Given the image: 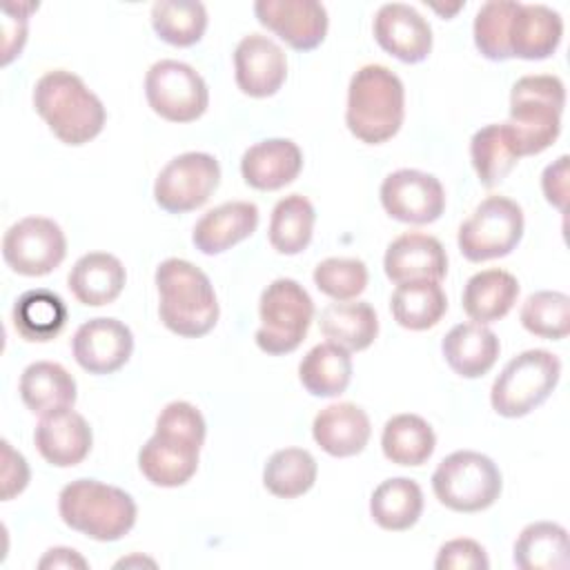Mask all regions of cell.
I'll return each instance as SVG.
<instances>
[{
	"label": "cell",
	"mask_w": 570,
	"mask_h": 570,
	"mask_svg": "<svg viewBox=\"0 0 570 570\" xmlns=\"http://www.w3.org/2000/svg\"><path fill=\"white\" fill-rule=\"evenodd\" d=\"M390 309L401 327L421 332L434 327L443 318L448 298L436 281H412L396 285L390 298Z\"/></svg>",
	"instance_id": "cell-33"
},
{
	"label": "cell",
	"mask_w": 570,
	"mask_h": 570,
	"mask_svg": "<svg viewBox=\"0 0 570 570\" xmlns=\"http://www.w3.org/2000/svg\"><path fill=\"white\" fill-rule=\"evenodd\" d=\"M71 352L76 363L89 374H114L129 361L134 352V334L118 318H89L76 330Z\"/></svg>",
	"instance_id": "cell-16"
},
{
	"label": "cell",
	"mask_w": 570,
	"mask_h": 570,
	"mask_svg": "<svg viewBox=\"0 0 570 570\" xmlns=\"http://www.w3.org/2000/svg\"><path fill=\"white\" fill-rule=\"evenodd\" d=\"M568 160H570L568 156H559L554 163H550L543 169V176H541L543 196L559 212H563L568 203Z\"/></svg>",
	"instance_id": "cell-45"
},
{
	"label": "cell",
	"mask_w": 570,
	"mask_h": 570,
	"mask_svg": "<svg viewBox=\"0 0 570 570\" xmlns=\"http://www.w3.org/2000/svg\"><path fill=\"white\" fill-rule=\"evenodd\" d=\"M383 209L412 225L434 223L445 209V191L436 176L419 169H396L381 183Z\"/></svg>",
	"instance_id": "cell-14"
},
{
	"label": "cell",
	"mask_w": 570,
	"mask_h": 570,
	"mask_svg": "<svg viewBox=\"0 0 570 570\" xmlns=\"http://www.w3.org/2000/svg\"><path fill=\"white\" fill-rule=\"evenodd\" d=\"M205 432L207 425L196 405L167 403L156 419L154 436L138 452L142 476L158 488L185 485L198 470Z\"/></svg>",
	"instance_id": "cell-1"
},
{
	"label": "cell",
	"mask_w": 570,
	"mask_h": 570,
	"mask_svg": "<svg viewBox=\"0 0 570 570\" xmlns=\"http://www.w3.org/2000/svg\"><path fill=\"white\" fill-rule=\"evenodd\" d=\"M316 459L303 448H285L274 452L263 468V485L281 499L305 494L316 481Z\"/></svg>",
	"instance_id": "cell-38"
},
{
	"label": "cell",
	"mask_w": 570,
	"mask_h": 570,
	"mask_svg": "<svg viewBox=\"0 0 570 570\" xmlns=\"http://www.w3.org/2000/svg\"><path fill=\"white\" fill-rule=\"evenodd\" d=\"M65 232L45 216H27L13 223L2 238V258L20 276H45L65 261Z\"/></svg>",
	"instance_id": "cell-13"
},
{
	"label": "cell",
	"mask_w": 570,
	"mask_h": 570,
	"mask_svg": "<svg viewBox=\"0 0 570 570\" xmlns=\"http://www.w3.org/2000/svg\"><path fill=\"white\" fill-rule=\"evenodd\" d=\"M566 87L557 76H523L510 91V120L505 122L517 154L534 156L548 149L561 131Z\"/></svg>",
	"instance_id": "cell-5"
},
{
	"label": "cell",
	"mask_w": 570,
	"mask_h": 570,
	"mask_svg": "<svg viewBox=\"0 0 570 570\" xmlns=\"http://www.w3.org/2000/svg\"><path fill=\"white\" fill-rule=\"evenodd\" d=\"M503 481L497 463L474 450L448 454L432 474L434 497L454 512H481L501 494Z\"/></svg>",
	"instance_id": "cell-9"
},
{
	"label": "cell",
	"mask_w": 570,
	"mask_h": 570,
	"mask_svg": "<svg viewBox=\"0 0 570 570\" xmlns=\"http://www.w3.org/2000/svg\"><path fill=\"white\" fill-rule=\"evenodd\" d=\"M434 445V430L416 414L392 416L381 434L383 454L396 465H423L432 456Z\"/></svg>",
	"instance_id": "cell-35"
},
{
	"label": "cell",
	"mask_w": 570,
	"mask_h": 570,
	"mask_svg": "<svg viewBox=\"0 0 570 570\" xmlns=\"http://www.w3.org/2000/svg\"><path fill=\"white\" fill-rule=\"evenodd\" d=\"M521 325L541 338L559 341L570 332V298L563 292H534L521 307Z\"/></svg>",
	"instance_id": "cell-40"
},
{
	"label": "cell",
	"mask_w": 570,
	"mask_h": 570,
	"mask_svg": "<svg viewBox=\"0 0 570 570\" xmlns=\"http://www.w3.org/2000/svg\"><path fill=\"white\" fill-rule=\"evenodd\" d=\"M125 281L127 272L122 263L107 252H89L80 256L67 276L71 294L87 307L114 303L120 296Z\"/></svg>",
	"instance_id": "cell-26"
},
{
	"label": "cell",
	"mask_w": 570,
	"mask_h": 570,
	"mask_svg": "<svg viewBox=\"0 0 570 570\" xmlns=\"http://www.w3.org/2000/svg\"><path fill=\"white\" fill-rule=\"evenodd\" d=\"M321 332L332 343L345 347L347 352L367 350L379 334V318L370 303L336 301L321 309L318 318Z\"/></svg>",
	"instance_id": "cell-29"
},
{
	"label": "cell",
	"mask_w": 570,
	"mask_h": 570,
	"mask_svg": "<svg viewBox=\"0 0 570 570\" xmlns=\"http://www.w3.org/2000/svg\"><path fill=\"white\" fill-rule=\"evenodd\" d=\"M151 27L160 40L174 47L196 45L207 29V11L203 2L160 0L151 4Z\"/></svg>",
	"instance_id": "cell-39"
},
{
	"label": "cell",
	"mask_w": 570,
	"mask_h": 570,
	"mask_svg": "<svg viewBox=\"0 0 570 570\" xmlns=\"http://www.w3.org/2000/svg\"><path fill=\"white\" fill-rule=\"evenodd\" d=\"M220 183V165L203 151H187L171 158L154 183V200L169 214L198 209Z\"/></svg>",
	"instance_id": "cell-12"
},
{
	"label": "cell",
	"mask_w": 570,
	"mask_h": 570,
	"mask_svg": "<svg viewBox=\"0 0 570 570\" xmlns=\"http://www.w3.org/2000/svg\"><path fill=\"white\" fill-rule=\"evenodd\" d=\"M261 327L256 330V345L272 356L294 352L314 318V301L305 287L294 278L272 281L258 301Z\"/></svg>",
	"instance_id": "cell-8"
},
{
	"label": "cell",
	"mask_w": 570,
	"mask_h": 570,
	"mask_svg": "<svg viewBox=\"0 0 570 570\" xmlns=\"http://www.w3.org/2000/svg\"><path fill=\"white\" fill-rule=\"evenodd\" d=\"M258 227V207L249 200H232L223 203L194 225L191 240L198 252L214 256L223 254L236 243L249 238Z\"/></svg>",
	"instance_id": "cell-23"
},
{
	"label": "cell",
	"mask_w": 570,
	"mask_h": 570,
	"mask_svg": "<svg viewBox=\"0 0 570 570\" xmlns=\"http://www.w3.org/2000/svg\"><path fill=\"white\" fill-rule=\"evenodd\" d=\"M33 107L53 136L71 147L94 140L107 120L100 98L71 71L53 69L38 78Z\"/></svg>",
	"instance_id": "cell-2"
},
{
	"label": "cell",
	"mask_w": 570,
	"mask_h": 570,
	"mask_svg": "<svg viewBox=\"0 0 570 570\" xmlns=\"http://www.w3.org/2000/svg\"><path fill=\"white\" fill-rule=\"evenodd\" d=\"M29 483V465L20 452L2 441V501L20 494Z\"/></svg>",
	"instance_id": "cell-44"
},
{
	"label": "cell",
	"mask_w": 570,
	"mask_h": 570,
	"mask_svg": "<svg viewBox=\"0 0 570 570\" xmlns=\"http://www.w3.org/2000/svg\"><path fill=\"white\" fill-rule=\"evenodd\" d=\"M519 296V281L505 269H483L463 287V312L481 325L503 318Z\"/></svg>",
	"instance_id": "cell-28"
},
{
	"label": "cell",
	"mask_w": 570,
	"mask_h": 570,
	"mask_svg": "<svg viewBox=\"0 0 570 570\" xmlns=\"http://www.w3.org/2000/svg\"><path fill=\"white\" fill-rule=\"evenodd\" d=\"M499 350L501 343L497 334L481 323H459L441 343L445 363L463 379L488 374L499 358Z\"/></svg>",
	"instance_id": "cell-25"
},
{
	"label": "cell",
	"mask_w": 570,
	"mask_h": 570,
	"mask_svg": "<svg viewBox=\"0 0 570 570\" xmlns=\"http://www.w3.org/2000/svg\"><path fill=\"white\" fill-rule=\"evenodd\" d=\"M519 2L514 0H490L474 18V45L483 58L503 62L510 58L508 36Z\"/></svg>",
	"instance_id": "cell-41"
},
{
	"label": "cell",
	"mask_w": 570,
	"mask_h": 570,
	"mask_svg": "<svg viewBox=\"0 0 570 570\" xmlns=\"http://www.w3.org/2000/svg\"><path fill=\"white\" fill-rule=\"evenodd\" d=\"M38 568H87V561L71 548H51L38 561Z\"/></svg>",
	"instance_id": "cell-46"
},
{
	"label": "cell",
	"mask_w": 570,
	"mask_h": 570,
	"mask_svg": "<svg viewBox=\"0 0 570 570\" xmlns=\"http://www.w3.org/2000/svg\"><path fill=\"white\" fill-rule=\"evenodd\" d=\"M436 570H488L490 561L474 539H452L443 543L434 559Z\"/></svg>",
	"instance_id": "cell-43"
},
{
	"label": "cell",
	"mask_w": 570,
	"mask_h": 570,
	"mask_svg": "<svg viewBox=\"0 0 570 570\" xmlns=\"http://www.w3.org/2000/svg\"><path fill=\"white\" fill-rule=\"evenodd\" d=\"M254 13L296 51L316 49L327 33V9L316 0H258Z\"/></svg>",
	"instance_id": "cell-15"
},
{
	"label": "cell",
	"mask_w": 570,
	"mask_h": 570,
	"mask_svg": "<svg viewBox=\"0 0 570 570\" xmlns=\"http://www.w3.org/2000/svg\"><path fill=\"white\" fill-rule=\"evenodd\" d=\"M67 323V305L49 289H29L13 305V327L31 343L56 338Z\"/></svg>",
	"instance_id": "cell-34"
},
{
	"label": "cell",
	"mask_w": 570,
	"mask_h": 570,
	"mask_svg": "<svg viewBox=\"0 0 570 570\" xmlns=\"http://www.w3.org/2000/svg\"><path fill=\"white\" fill-rule=\"evenodd\" d=\"M561 36H563V20L554 9L546 4L519 2L510 24V36H508L510 58H521V60L550 58L557 51Z\"/></svg>",
	"instance_id": "cell-24"
},
{
	"label": "cell",
	"mask_w": 570,
	"mask_h": 570,
	"mask_svg": "<svg viewBox=\"0 0 570 570\" xmlns=\"http://www.w3.org/2000/svg\"><path fill=\"white\" fill-rule=\"evenodd\" d=\"M514 566L521 570H561L570 563V543L563 525L537 521L514 541Z\"/></svg>",
	"instance_id": "cell-30"
},
{
	"label": "cell",
	"mask_w": 570,
	"mask_h": 570,
	"mask_svg": "<svg viewBox=\"0 0 570 570\" xmlns=\"http://www.w3.org/2000/svg\"><path fill=\"white\" fill-rule=\"evenodd\" d=\"M403 116L405 89L392 69L365 65L352 76L345 109V122L352 136L367 145H381L396 136Z\"/></svg>",
	"instance_id": "cell-4"
},
{
	"label": "cell",
	"mask_w": 570,
	"mask_h": 570,
	"mask_svg": "<svg viewBox=\"0 0 570 570\" xmlns=\"http://www.w3.org/2000/svg\"><path fill=\"white\" fill-rule=\"evenodd\" d=\"M372 425L363 407L354 403H332L312 423V436L323 452L336 459L361 454L370 441Z\"/></svg>",
	"instance_id": "cell-22"
},
{
	"label": "cell",
	"mask_w": 570,
	"mask_h": 570,
	"mask_svg": "<svg viewBox=\"0 0 570 570\" xmlns=\"http://www.w3.org/2000/svg\"><path fill=\"white\" fill-rule=\"evenodd\" d=\"M33 443L47 463L56 468H73L89 454L94 434L85 416L67 407L40 416Z\"/></svg>",
	"instance_id": "cell-20"
},
{
	"label": "cell",
	"mask_w": 570,
	"mask_h": 570,
	"mask_svg": "<svg viewBox=\"0 0 570 570\" xmlns=\"http://www.w3.org/2000/svg\"><path fill=\"white\" fill-rule=\"evenodd\" d=\"M423 512V492L416 481L407 476L385 479L376 485L370 499V514L374 523L390 532L410 530Z\"/></svg>",
	"instance_id": "cell-31"
},
{
	"label": "cell",
	"mask_w": 570,
	"mask_h": 570,
	"mask_svg": "<svg viewBox=\"0 0 570 570\" xmlns=\"http://www.w3.org/2000/svg\"><path fill=\"white\" fill-rule=\"evenodd\" d=\"M158 316L163 325L185 338H198L214 330L218 301L207 274L189 261L167 258L156 267Z\"/></svg>",
	"instance_id": "cell-3"
},
{
	"label": "cell",
	"mask_w": 570,
	"mask_h": 570,
	"mask_svg": "<svg viewBox=\"0 0 570 570\" xmlns=\"http://www.w3.org/2000/svg\"><path fill=\"white\" fill-rule=\"evenodd\" d=\"M523 236V212L505 196H488L459 227V249L472 263L508 256Z\"/></svg>",
	"instance_id": "cell-10"
},
{
	"label": "cell",
	"mask_w": 570,
	"mask_h": 570,
	"mask_svg": "<svg viewBox=\"0 0 570 570\" xmlns=\"http://www.w3.org/2000/svg\"><path fill=\"white\" fill-rule=\"evenodd\" d=\"M561 361L548 350H525L501 370L490 390L492 410L519 419L539 407L557 387Z\"/></svg>",
	"instance_id": "cell-7"
},
{
	"label": "cell",
	"mask_w": 570,
	"mask_h": 570,
	"mask_svg": "<svg viewBox=\"0 0 570 570\" xmlns=\"http://www.w3.org/2000/svg\"><path fill=\"white\" fill-rule=\"evenodd\" d=\"M314 220H316L314 205L305 196L289 194L281 198L274 205L272 218H269V229H267L269 245L285 256L301 254L312 240Z\"/></svg>",
	"instance_id": "cell-37"
},
{
	"label": "cell",
	"mask_w": 570,
	"mask_h": 570,
	"mask_svg": "<svg viewBox=\"0 0 570 570\" xmlns=\"http://www.w3.org/2000/svg\"><path fill=\"white\" fill-rule=\"evenodd\" d=\"M383 267L396 285L412 281L439 283L448 274V254L434 236L407 232L387 245Z\"/></svg>",
	"instance_id": "cell-19"
},
{
	"label": "cell",
	"mask_w": 570,
	"mask_h": 570,
	"mask_svg": "<svg viewBox=\"0 0 570 570\" xmlns=\"http://www.w3.org/2000/svg\"><path fill=\"white\" fill-rule=\"evenodd\" d=\"M314 285L334 301H352L367 285V267L358 258H325L314 269Z\"/></svg>",
	"instance_id": "cell-42"
},
{
	"label": "cell",
	"mask_w": 570,
	"mask_h": 570,
	"mask_svg": "<svg viewBox=\"0 0 570 570\" xmlns=\"http://www.w3.org/2000/svg\"><path fill=\"white\" fill-rule=\"evenodd\" d=\"M298 379L312 396H338L352 381V356L332 341L318 343L298 363Z\"/></svg>",
	"instance_id": "cell-32"
},
{
	"label": "cell",
	"mask_w": 570,
	"mask_h": 570,
	"mask_svg": "<svg viewBox=\"0 0 570 570\" xmlns=\"http://www.w3.org/2000/svg\"><path fill=\"white\" fill-rule=\"evenodd\" d=\"M472 167L483 187L499 185L519 163L512 134L505 122L481 127L470 140Z\"/></svg>",
	"instance_id": "cell-36"
},
{
	"label": "cell",
	"mask_w": 570,
	"mask_h": 570,
	"mask_svg": "<svg viewBox=\"0 0 570 570\" xmlns=\"http://www.w3.org/2000/svg\"><path fill=\"white\" fill-rule=\"evenodd\" d=\"M20 399L38 416L67 410L76 403L73 376L53 361H36L20 376Z\"/></svg>",
	"instance_id": "cell-27"
},
{
	"label": "cell",
	"mask_w": 570,
	"mask_h": 570,
	"mask_svg": "<svg viewBox=\"0 0 570 570\" xmlns=\"http://www.w3.org/2000/svg\"><path fill=\"white\" fill-rule=\"evenodd\" d=\"M236 85L245 96L267 98L274 96L287 78L285 51L267 36L249 33L234 51Z\"/></svg>",
	"instance_id": "cell-17"
},
{
	"label": "cell",
	"mask_w": 570,
	"mask_h": 570,
	"mask_svg": "<svg viewBox=\"0 0 570 570\" xmlns=\"http://www.w3.org/2000/svg\"><path fill=\"white\" fill-rule=\"evenodd\" d=\"M145 96L154 114L169 122H191L209 105L203 76L180 60H158L145 76Z\"/></svg>",
	"instance_id": "cell-11"
},
{
	"label": "cell",
	"mask_w": 570,
	"mask_h": 570,
	"mask_svg": "<svg viewBox=\"0 0 570 570\" xmlns=\"http://www.w3.org/2000/svg\"><path fill=\"white\" fill-rule=\"evenodd\" d=\"M372 31L379 47L401 62H421L432 51V29L428 20L410 4H383L374 16Z\"/></svg>",
	"instance_id": "cell-18"
},
{
	"label": "cell",
	"mask_w": 570,
	"mask_h": 570,
	"mask_svg": "<svg viewBox=\"0 0 570 570\" xmlns=\"http://www.w3.org/2000/svg\"><path fill=\"white\" fill-rule=\"evenodd\" d=\"M303 169V154L289 138H267L252 145L240 158L243 180L261 191H274L292 180Z\"/></svg>",
	"instance_id": "cell-21"
},
{
	"label": "cell",
	"mask_w": 570,
	"mask_h": 570,
	"mask_svg": "<svg viewBox=\"0 0 570 570\" xmlns=\"http://www.w3.org/2000/svg\"><path fill=\"white\" fill-rule=\"evenodd\" d=\"M58 512L65 525L87 534L94 541H118L136 523L134 499L96 479H76L60 490Z\"/></svg>",
	"instance_id": "cell-6"
}]
</instances>
